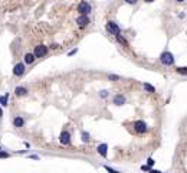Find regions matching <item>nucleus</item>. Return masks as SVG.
<instances>
[{"instance_id": "1", "label": "nucleus", "mask_w": 187, "mask_h": 173, "mask_svg": "<svg viewBox=\"0 0 187 173\" xmlns=\"http://www.w3.org/2000/svg\"><path fill=\"white\" fill-rule=\"evenodd\" d=\"M160 61H161V64H163V65H166V66H171V65L174 64V55H173L171 52L166 51V52H163V53L160 55Z\"/></svg>"}, {"instance_id": "2", "label": "nucleus", "mask_w": 187, "mask_h": 173, "mask_svg": "<svg viewBox=\"0 0 187 173\" xmlns=\"http://www.w3.org/2000/svg\"><path fill=\"white\" fill-rule=\"evenodd\" d=\"M107 30L111 33V35H114V36H118L119 33H121V29H119V26L115 23V22H108L107 23Z\"/></svg>"}, {"instance_id": "3", "label": "nucleus", "mask_w": 187, "mask_h": 173, "mask_svg": "<svg viewBox=\"0 0 187 173\" xmlns=\"http://www.w3.org/2000/svg\"><path fill=\"white\" fill-rule=\"evenodd\" d=\"M78 10H79V13L81 15H85V16H88L89 13H91V4L88 3V1H81L79 4H78Z\"/></svg>"}, {"instance_id": "4", "label": "nucleus", "mask_w": 187, "mask_h": 173, "mask_svg": "<svg viewBox=\"0 0 187 173\" xmlns=\"http://www.w3.org/2000/svg\"><path fill=\"white\" fill-rule=\"evenodd\" d=\"M134 130H135L138 134H143V133H147V131H148V127H147V124H146L144 121L138 120V121L134 123Z\"/></svg>"}, {"instance_id": "5", "label": "nucleus", "mask_w": 187, "mask_h": 173, "mask_svg": "<svg viewBox=\"0 0 187 173\" xmlns=\"http://www.w3.org/2000/svg\"><path fill=\"white\" fill-rule=\"evenodd\" d=\"M46 52H48V46L46 45H37L35 48L33 55H35V58H42V56L46 55Z\"/></svg>"}, {"instance_id": "6", "label": "nucleus", "mask_w": 187, "mask_h": 173, "mask_svg": "<svg viewBox=\"0 0 187 173\" xmlns=\"http://www.w3.org/2000/svg\"><path fill=\"white\" fill-rule=\"evenodd\" d=\"M59 141H61V144H63V146L71 144V134H69V131L63 130V131L61 133V136H59Z\"/></svg>"}, {"instance_id": "7", "label": "nucleus", "mask_w": 187, "mask_h": 173, "mask_svg": "<svg viewBox=\"0 0 187 173\" xmlns=\"http://www.w3.org/2000/svg\"><path fill=\"white\" fill-rule=\"evenodd\" d=\"M25 64L23 62H19V64H16L14 66H13V75H16V77H22L23 74H25Z\"/></svg>"}, {"instance_id": "8", "label": "nucleus", "mask_w": 187, "mask_h": 173, "mask_svg": "<svg viewBox=\"0 0 187 173\" xmlns=\"http://www.w3.org/2000/svg\"><path fill=\"white\" fill-rule=\"evenodd\" d=\"M89 17L88 16H85V15H81L78 19H76V23H78V26H81V28H85V26H88L89 25Z\"/></svg>"}, {"instance_id": "9", "label": "nucleus", "mask_w": 187, "mask_h": 173, "mask_svg": "<svg viewBox=\"0 0 187 173\" xmlns=\"http://www.w3.org/2000/svg\"><path fill=\"white\" fill-rule=\"evenodd\" d=\"M97 150H98V154H99V156L107 157V154H108V144H107V143H102V144L98 146Z\"/></svg>"}, {"instance_id": "10", "label": "nucleus", "mask_w": 187, "mask_h": 173, "mask_svg": "<svg viewBox=\"0 0 187 173\" xmlns=\"http://www.w3.org/2000/svg\"><path fill=\"white\" fill-rule=\"evenodd\" d=\"M114 104L118 105V107H119V105H124V104H125V97L121 95V94L115 95V97H114Z\"/></svg>"}, {"instance_id": "11", "label": "nucleus", "mask_w": 187, "mask_h": 173, "mask_svg": "<svg viewBox=\"0 0 187 173\" xmlns=\"http://www.w3.org/2000/svg\"><path fill=\"white\" fill-rule=\"evenodd\" d=\"M13 126H14L16 129L23 127V126H25V120H23V117H14V120H13Z\"/></svg>"}, {"instance_id": "12", "label": "nucleus", "mask_w": 187, "mask_h": 173, "mask_svg": "<svg viewBox=\"0 0 187 173\" xmlns=\"http://www.w3.org/2000/svg\"><path fill=\"white\" fill-rule=\"evenodd\" d=\"M14 94H16L17 97H25V95H28V89H26L25 86H17V88L14 89Z\"/></svg>"}, {"instance_id": "13", "label": "nucleus", "mask_w": 187, "mask_h": 173, "mask_svg": "<svg viewBox=\"0 0 187 173\" xmlns=\"http://www.w3.org/2000/svg\"><path fill=\"white\" fill-rule=\"evenodd\" d=\"M25 62L26 64H33L35 62V55L33 53H26L25 55Z\"/></svg>"}, {"instance_id": "14", "label": "nucleus", "mask_w": 187, "mask_h": 173, "mask_svg": "<svg viewBox=\"0 0 187 173\" xmlns=\"http://www.w3.org/2000/svg\"><path fill=\"white\" fill-rule=\"evenodd\" d=\"M7 98H9V94H4V95H1V97H0V104H1L3 107H6V105H7Z\"/></svg>"}, {"instance_id": "15", "label": "nucleus", "mask_w": 187, "mask_h": 173, "mask_svg": "<svg viewBox=\"0 0 187 173\" xmlns=\"http://www.w3.org/2000/svg\"><path fill=\"white\" fill-rule=\"evenodd\" d=\"M89 140H91L89 133H88V131H82V141H83V143H88Z\"/></svg>"}, {"instance_id": "16", "label": "nucleus", "mask_w": 187, "mask_h": 173, "mask_svg": "<svg viewBox=\"0 0 187 173\" xmlns=\"http://www.w3.org/2000/svg\"><path fill=\"white\" fill-rule=\"evenodd\" d=\"M176 71H177V74H180V75H187V66H179Z\"/></svg>"}, {"instance_id": "17", "label": "nucleus", "mask_w": 187, "mask_h": 173, "mask_svg": "<svg viewBox=\"0 0 187 173\" xmlns=\"http://www.w3.org/2000/svg\"><path fill=\"white\" fill-rule=\"evenodd\" d=\"M144 89H146L147 92H155V88L152 85H150L148 82H144Z\"/></svg>"}, {"instance_id": "18", "label": "nucleus", "mask_w": 187, "mask_h": 173, "mask_svg": "<svg viewBox=\"0 0 187 173\" xmlns=\"http://www.w3.org/2000/svg\"><path fill=\"white\" fill-rule=\"evenodd\" d=\"M115 38H117V41L121 43V45H124V46H128V42H127V41H125V39L121 36V35H118V36H115Z\"/></svg>"}, {"instance_id": "19", "label": "nucleus", "mask_w": 187, "mask_h": 173, "mask_svg": "<svg viewBox=\"0 0 187 173\" xmlns=\"http://www.w3.org/2000/svg\"><path fill=\"white\" fill-rule=\"evenodd\" d=\"M108 80H110V81H118V80H119V77H118V75H114V74H111V75H108Z\"/></svg>"}, {"instance_id": "20", "label": "nucleus", "mask_w": 187, "mask_h": 173, "mask_svg": "<svg viewBox=\"0 0 187 173\" xmlns=\"http://www.w3.org/2000/svg\"><path fill=\"white\" fill-rule=\"evenodd\" d=\"M154 163H155V162H154V159H151V157H148V159H147V166H150L151 169H152Z\"/></svg>"}, {"instance_id": "21", "label": "nucleus", "mask_w": 187, "mask_h": 173, "mask_svg": "<svg viewBox=\"0 0 187 173\" xmlns=\"http://www.w3.org/2000/svg\"><path fill=\"white\" fill-rule=\"evenodd\" d=\"M104 169L107 170L108 173H119V172H117L115 169H112V167H110V166H104Z\"/></svg>"}, {"instance_id": "22", "label": "nucleus", "mask_w": 187, "mask_h": 173, "mask_svg": "<svg viewBox=\"0 0 187 173\" xmlns=\"http://www.w3.org/2000/svg\"><path fill=\"white\" fill-rule=\"evenodd\" d=\"M99 97L101 98H107L108 97V91H105V89L104 91H99Z\"/></svg>"}, {"instance_id": "23", "label": "nucleus", "mask_w": 187, "mask_h": 173, "mask_svg": "<svg viewBox=\"0 0 187 173\" xmlns=\"http://www.w3.org/2000/svg\"><path fill=\"white\" fill-rule=\"evenodd\" d=\"M10 154L9 153H6V152H0V159H7Z\"/></svg>"}, {"instance_id": "24", "label": "nucleus", "mask_w": 187, "mask_h": 173, "mask_svg": "<svg viewBox=\"0 0 187 173\" xmlns=\"http://www.w3.org/2000/svg\"><path fill=\"white\" fill-rule=\"evenodd\" d=\"M150 169H151V167L147 166V165H143V166H141V170H143V172H150Z\"/></svg>"}, {"instance_id": "25", "label": "nucleus", "mask_w": 187, "mask_h": 173, "mask_svg": "<svg viewBox=\"0 0 187 173\" xmlns=\"http://www.w3.org/2000/svg\"><path fill=\"white\" fill-rule=\"evenodd\" d=\"M76 52H78V49H72L71 52H68V56H74V55L76 53Z\"/></svg>"}, {"instance_id": "26", "label": "nucleus", "mask_w": 187, "mask_h": 173, "mask_svg": "<svg viewBox=\"0 0 187 173\" xmlns=\"http://www.w3.org/2000/svg\"><path fill=\"white\" fill-rule=\"evenodd\" d=\"M125 1H127L128 4H135V3H137V0H125Z\"/></svg>"}, {"instance_id": "27", "label": "nucleus", "mask_w": 187, "mask_h": 173, "mask_svg": "<svg viewBox=\"0 0 187 173\" xmlns=\"http://www.w3.org/2000/svg\"><path fill=\"white\" fill-rule=\"evenodd\" d=\"M148 173H161V170H155V169H150Z\"/></svg>"}, {"instance_id": "28", "label": "nucleus", "mask_w": 187, "mask_h": 173, "mask_svg": "<svg viewBox=\"0 0 187 173\" xmlns=\"http://www.w3.org/2000/svg\"><path fill=\"white\" fill-rule=\"evenodd\" d=\"M30 157H32V159H36V160H37V159H39V156H36V154H32Z\"/></svg>"}, {"instance_id": "29", "label": "nucleus", "mask_w": 187, "mask_h": 173, "mask_svg": "<svg viewBox=\"0 0 187 173\" xmlns=\"http://www.w3.org/2000/svg\"><path fill=\"white\" fill-rule=\"evenodd\" d=\"M3 116V110H1V107H0V117Z\"/></svg>"}, {"instance_id": "30", "label": "nucleus", "mask_w": 187, "mask_h": 173, "mask_svg": "<svg viewBox=\"0 0 187 173\" xmlns=\"http://www.w3.org/2000/svg\"><path fill=\"white\" fill-rule=\"evenodd\" d=\"M144 1H147V3H151V1H154V0H144Z\"/></svg>"}, {"instance_id": "31", "label": "nucleus", "mask_w": 187, "mask_h": 173, "mask_svg": "<svg viewBox=\"0 0 187 173\" xmlns=\"http://www.w3.org/2000/svg\"><path fill=\"white\" fill-rule=\"evenodd\" d=\"M177 1H180V3H181V1H184V0H177Z\"/></svg>"}]
</instances>
